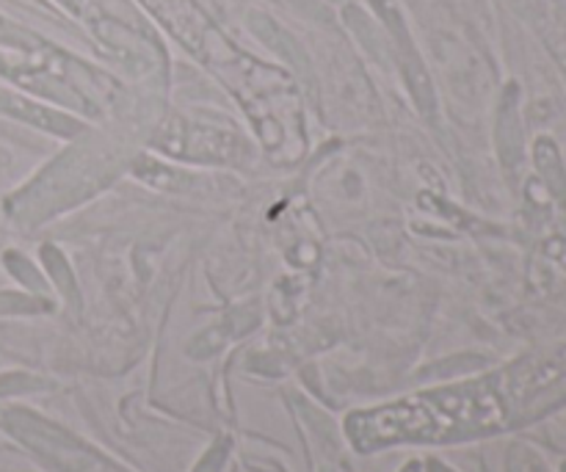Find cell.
Segmentation results:
<instances>
[{"label": "cell", "instance_id": "cell-5", "mask_svg": "<svg viewBox=\"0 0 566 472\" xmlns=\"http://www.w3.org/2000/svg\"><path fill=\"white\" fill-rule=\"evenodd\" d=\"M249 25H252V31L258 33L260 39H263L265 44H269L274 53H280L282 59L287 61V64L293 66V70L298 72V75H307L310 77V61L307 55H304V50L298 48L296 39L291 36L287 31H282L280 25H276L274 20H269L265 14H249Z\"/></svg>", "mask_w": 566, "mask_h": 472}, {"label": "cell", "instance_id": "cell-8", "mask_svg": "<svg viewBox=\"0 0 566 472\" xmlns=\"http://www.w3.org/2000/svg\"><path fill=\"white\" fill-rule=\"evenodd\" d=\"M343 17H346L348 28H352V31L359 36V42H363L365 48H368L370 53H374V59L387 61V48H385V42H381L379 31H376V28L370 25V20H368V17H365V11H359L357 6L348 3L346 11H343Z\"/></svg>", "mask_w": 566, "mask_h": 472}, {"label": "cell", "instance_id": "cell-4", "mask_svg": "<svg viewBox=\"0 0 566 472\" xmlns=\"http://www.w3.org/2000/svg\"><path fill=\"white\" fill-rule=\"evenodd\" d=\"M0 111L14 116V119L31 122V125L42 127V130L59 133V136H75V133L81 130V125H77L75 119H70V116H61L55 114V111L42 108L39 103H31V99H22L9 92H0Z\"/></svg>", "mask_w": 566, "mask_h": 472}, {"label": "cell", "instance_id": "cell-7", "mask_svg": "<svg viewBox=\"0 0 566 472\" xmlns=\"http://www.w3.org/2000/svg\"><path fill=\"white\" fill-rule=\"evenodd\" d=\"M536 166H539L542 177H545L547 188L553 191V197L562 199L566 204V175H564V166H562V158H558V149L553 147V141H547V138H542L539 144H536Z\"/></svg>", "mask_w": 566, "mask_h": 472}, {"label": "cell", "instance_id": "cell-15", "mask_svg": "<svg viewBox=\"0 0 566 472\" xmlns=\"http://www.w3.org/2000/svg\"><path fill=\"white\" fill-rule=\"evenodd\" d=\"M429 470H431V472H451V470L442 468V464H437V462H431V464H429Z\"/></svg>", "mask_w": 566, "mask_h": 472}, {"label": "cell", "instance_id": "cell-14", "mask_svg": "<svg viewBox=\"0 0 566 472\" xmlns=\"http://www.w3.org/2000/svg\"><path fill=\"white\" fill-rule=\"evenodd\" d=\"M291 3L296 6V9L307 11V14L315 17V20H329V14H326L324 6H321L318 0H291Z\"/></svg>", "mask_w": 566, "mask_h": 472}, {"label": "cell", "instance_id": "cell-12", "mask_svg": "<svg viewBox=\"0 0 566 472\" xmlns=\"http://www.w3.org/2000/svg\"><path fill=\"white\" fill-rule=\"evenodd\" d=\"M33 387H39L36 379H28V376H6V379H0V396H11V392L33 390Z\"/></svg>", "mask_w": 566, "mask_h": 472}, {"label": "cell", "instance_id": "cell-11", "mask_svg": "<svg viewBox=\"0 0 566 472\" xmlns=\"http://www.w3.org/2000/svg\"><path fill=\"white\" fill-rule=\"evenodd\" d=\"M36 310H48V304L39 302V298L0 293V313H36Z\"/></svg>", "mask_w": 566, "mask_h": 472}, {"label": "cell", "instance_id": "cell-17", "mask_svg": "<svg viewBox=\"0 0 566 472\" xmlns=\"http://www.w3.org/2000/svg\"><path fill=\"white\" fill-rule=\"evenodd\" d=\"M340 3H346V0H340Z\"/></svg>", "mask_w": 566, "mask_h": 472}, {"label": "cell", "instance_id": "cell-2", "mask_svg": "<svg viewBox=\"0 0 566 472\" xmlns=\"http://www.w3.org/2000/svg\"><path fill=\"white\" fill-rule=\"evenodd\" d=\"M158 147L175 158L208 160V164H224L241 153V144L232 133L213 130V127H191L182 122H171L158 136Z\"/></svg>", "mask_w": 566, "mask_h": 472}, {"label": "cell", "instance_id": "cell-1", "mask_svg": "<svg viewBox=\"0 0 566 472\" xmlns=\"http://www.w3.org/2000/svg\"><path fill=\"white\" fill-rule=\"evenodd\" d=\"M346 431L359 451L403 440H440L434 415L423 401H403L376 412L354 415L346 423Z\"/></svg>", "mask_w": 566, "mask_h": 472}, {"label": "cell", "instance_id": "cell-9", "mask_svg": "<svg viewBox=\"0 0 566 472\" xmlns=\"http://www.w3.org/2000/svg\"><path fill=\"white\" fill-rule=\"evenodd\" d=\"M136 175L142 177V180L153 182V186H169L171 180H177L175 171L166 169V166H160V164H155V160H147V158L138 160Z\"/></svg>", "mask_w": 566, "mask_h": 472}, {"label": "cell", "instance_id": "cell-6", "mask_svg": "<svg viewBox=\"0 0 566 472\" xmlns=\"http://www.w3.org/2000/svg\"><path fill=\"white\" fill-rule=\"evenodd\" d=\"M517 88L509 86V97L503 99L501 108V127H497V136H501V153L506 158V164H517L520 158V127H517Z\"/></svg>", "mask_w": 566, "mask_h": 472}, {"label": "cell", "instance_id": "cell-13", "mask_svg": "<svg viewBox=\"0 0 566 472\" xmlns=\"http://www.w3.org/2000/svg\"><path fill=\"white\" fill-rule=\"evenodd\" d=\"M224 457H227V445L210 448V451H208V457H205L202 462H199V468L193 470V472H219L221 462H224Z\"/></svg>", "mask_w": 566, "mask_h": 472}, {"label": "cell", "instance_id": "cell-10", "mask_svg": "<svg viewBox=\"0 0 566 472\" xmlns=\"http://www.w3.org/2000/svg\"><path fill=\"white\" fill-rule=\"evenodd\" d=\"M376 11H379L381 17H385V22L390 25V31L398 33V42H401V50L409 48V39H407V28H403L401 22V14H398L396 3L392 0H374Z\"/></svg>", "mask_w": 566, "mask_h": 472}, {"label": "cell", "instance_id": "cell-3", "mask_svg": "<svg viewBox=\"0 0 566 472\" xmlns=\"http://www.w3.org/2000/svg\"><path fill=\"white\" fill-rule=\"evenodd\" d=\"M64 55L53 53L42 42L31 39L28 33L0 22V72L20 77L28 83V75H64Z\"/></svg>", "mask_w": 566, "mask_h": 472}, {"label": "cell", "instance_id": "cell-16", "mask_svg": "<svg viewBox=\"0 0 566 472\" xmlns=\"http://www.w3.org/2000/svg\"><path fill=\"white\" fill-rule=\"evenodd\" d=\"M403 472H420V464H415V462H412V464H409V468L403 470Z\"/></svg>", "mask_w": 566, "mask_h": 472}]
</instances>
